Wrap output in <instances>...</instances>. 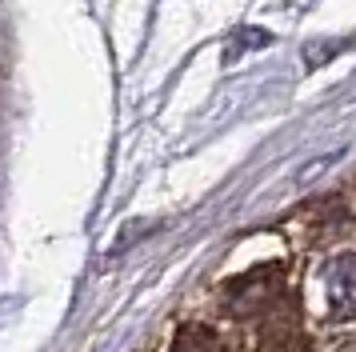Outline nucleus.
<instances>
[{"label":"nucleus","mask_w":356,"mask_h":352,"mask_svg":"<svg viewBox=\"0 0 356 352\" xmlns=\"http://www.w3.org/2000/svg\"><path fill=\"white\" fill-rule=\"evenodd\" d=\"M168 352H228V349L216 328H209V324H184Z\"/></svg>","instance_id":"obj_2"},{"label":"nucleus","mask_w":356,"mask_h":352,"mask_svg":"<svg viewBox=\"0 0 356 352\" xmlns=\"http://www.w3.org/2000/svg\"><path fill=\"white\" fill-rule=\"evenodd\" d=\"M316 280L324 288V317L328 324H353L356 320V253L332 256Z\"/></svg>","instance_id":"obj_1"},{"label":"nucleus","mask_w":356,"mask_h":352,"mask_svg":"<svg viewBox=\"0 0 356 352\" xmlns=\"http://www.w3.org/2000/svg\"><path fill=\"white\" fill-rule=\"evenodd\" d=\"M337 352H356V336H353V340H344V344H340Z\"/></svg>","instance_id":"obj_3"}]
</instances>
